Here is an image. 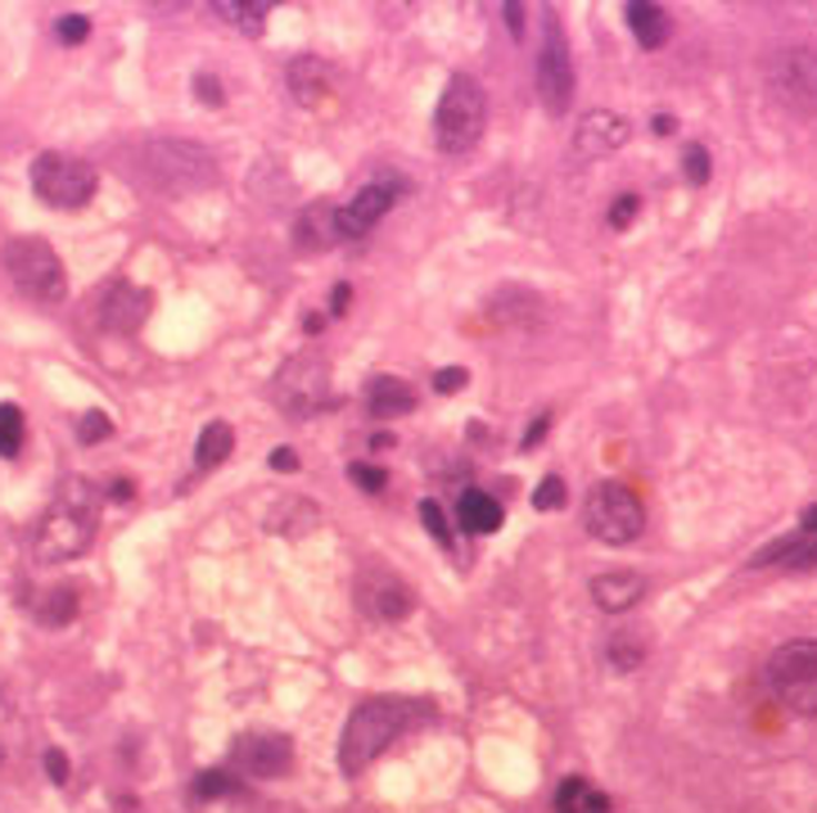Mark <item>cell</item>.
Here are the masks:
<instances>
[{"instance_id": "1", "label": "cell", "mask_w": 817, "mask_h": 813, "mask_svg": "<svg viewBox=\"0 0 817 813\" xmlns=\"http://www.w3.org/2000/svg\"><path fill=\"white\" fill-rule=\"evenodd\" d=\"M95 520H100V493L95 484L68 480L54 498V506L46 511V520L37 524V561H73L91 548L95 538Z\"/></svg>"}, {"instance_id": "2", "label": "cell", "mask_w": 817, "mask_h": 813, "mask_svg": "<svg viewBox=\"0 0 817 813\" xmlns=\"http://www.w3.org/2000/svg\"><path fill=\"white\" fill-rule=\"evenodd\" d=\"M406 719H412V705L406 701H393V696H375V701H362L344 727V736H339V769H344L349 777H357L384 745L406 727Z\"/></svg>"}, {"instance_id": "3", "label": "cell", "mask_w": 817, "mask_h": 813, "mask_svg": "<svg viewBox=\"0 0 817 813\" xmlns=\"http://www.w3.org/2000/svg\"><path fill=\"white\" fill-rule=\"evenodd\" d=\"M484 122H488V104H484V87L474 82L470 73H452L447 87H443V100H438V150L447 154H465L480 145L484 136Z\"/></svg>"}, {"instance_id": "4", "label": "cell", "mask_w": 817, "mask_h": 813, "mask_svg": "<svg viewBox=\"0 0 817 813\" xmlns=\"http://www.w3.org/2000/svg\"><path fill=\"white\" fill-rule=\"evenodd\" d=\"M6 271L32 303H59L68 294V277H63L59 253L37 235H19V240L6 244Z\"/></svg>"}, {"instance_id": "5", "label": "cell", "mask_w": 817, "mask_h": 813, "mask_svg": "<svg viewBox=\"0 0 817 813\" xmlns=\"http://www.w3.org/2000/svg\"><path fill=\"white\" fill-rule=\"evenodd\" d=\"M646 529V506L628 484H596L587 498V533L605 548H624V542L642 538Z\"/></svg>"}, {"instance_id": "6", "label": "cell", "mask_w": 817, "mask_h": 813, "mask_svg": "<svg viewBox=\"0 0 817 813\" xmlns=\"http://www.w3.org/2000/svg\"><path fill=\"white\" fill-rule=\"evenodd\" d=\"M768 683L786 710L817 719V642H786L773 651Z\"/></svg>"}, {"instance_id": "7", "label": "cell", "mask_w": 817, "mask_h": 813, "mask_svg": "<svg viewBox=\"0 0 817 813\" xmlns=\"http://www.w3.org/2000/svg\"><path fill=\"white\" fill-rule=\"evenodd\" d=\"M100 177L87 159H73V154H37L32 163V190L54 203V209H82V203L95 194Z\"/></svg>"}, {"instance_id": "8", "label": "cell", "mask_w": 817, "mask_h": 813, "mask_svg": "<svg viewBox=\"0 0 817 813\" xmlns=\"http://www.w3.org/2000/svg\"><path fill=\"white\" fill-rule=\"evenodd\" d=\"M145 163H150V177L172 194H185V190H199L213 181V154L190 141H159L145 150Z\"/></svg>"}, {"instance_id": "9", "label": "cell", "mask_w": 817, "mask_h": 813, "mask_svg": "<svg viewBox=\"0 0 817 813\" xmlns=\"http://www.w3.org/2000/svg\"><path fill=\"white\" fill-rule=\"evenodd\" d=\"M537 96L552 113H565L574 100V59H569L565 28L556 19L542 32V50H537Z\"/></svg>"}, {"instance_id": "10", "label": "cell", "mask_w": 817, "mask_h": 813, "mask_svg": "<svg viewBox=\"0 0 817 813\" xmlns=\"http://www.w3.org/2000/svg\"><path fill=\"white\" fill-rule=\"evenodd\" d=\"M773 82L790 109L817 113V50H786L773 68Z\"/></svg>"}, {"instance_id": "11", "label": "cell", "mask_w": 817, "mask_h": 813, "mask_svg": "<svg viewBox=\"0 0 817 813\" xmlns=\"http://www.w3.org/2000/svg\"><path fill=\"white\" fill-rule=\"evenodd\" d=\"M397 199V181H375V185H362L344 209H339V240H362Z\"/></svg>"}, {"instance_id": "12", "label": "cell", "mask_w": 817, "mask_h": 813, "mask_svg": "<svg viewBox=\"0 0 817 813\" xmlns=\"http://www.w3.org/2000/svg\"><path fill=\"white\" fill-rule=\"evenodd\" d=\"M276 398H281L285 412H294V416H312L316 406H325V367H321V362H312V358L294 362L290 371H281Z\"/></svg>"}, {"instance_id": "13", "label": "cell", "mask_w": 817, "mask_h": 813, "mask_svg": "<svg viewBox=\"0 0 817 813\" xmlns=\"http://www.w3.org/2000/svg\"><path fill=\"white\" fill-rule=\"evenodd\" d=\"M357 592H362V605L371 610L375 620H402L406 610H412V588H406L397 574H389V570H366Z\"/></svg>"}, {"instance_id": "14", "label": "cell", "mask_w": 817, "mask_h": 813, "mask_svg": "<svg viewBox=\"0 0 817 813\" xmlns=\"http://www.w3.org/2000/svg\"><path fill=\"white\" fill-rule=\"evenodd\" d=\"M624 141H628V122H624L619 113H609V109H596V113H587V118L578 122V131H574V154L601 159V154H615Z\"/></svg>"}, {"instance_id": "15", "label": "cell", "mask_w": 817, "mask_h": 813, "mask_svg": "<svg viewBox=\"0 0 817 813\" xmlns=\"http://www.w3.org/2000/svg\"><path fill=\"white\" fill-rule=\"evenodd\" d=\"M235 764L253 777H281L290 769V741L285 736H244Z\"/></svg>"}, {"instance_id": "16", "label": "cell", "mask_w": 817, "mask_h": 813, "mask_svg": "<svg viewBox=\"0 0 817 813\" xmlns=\"http://www.w3.org/2000/svg\"><path fill=\"white\" fill-rule=\"evenodd\" d=\"M145 312H150V294L145 290H135V285H113L109 294H104V325L109 330H135L145 321Z\"/></svg>"}, {"instance_id": "17", "label": "cell", "mask_w": 817, "mask_h": 813, "mask_svg": "<svg viewBox=\"0 0 817 813\" xmlns=\"http://www.w3.org/2000/svg\"><path fill=\"white\" fill-rule=\"evenodd\" d=\"M330 82H334V68H330L325 59H316V54H303V59H294V63H290V91H294V100H299V104H316V100H325Z\"/></svg>"}, {"instance_id": "18", "label": "cell", "mask_w": 817, "mask_h": 813, "mask_svg": "<svg viewBox=\"0 0 817 813\" xmlns=\"http://www.w3.org/2000/svg\"><path fill=\"white\" fill-rule=\"evenodd\" d=\"M646 592V579L633 570H615V574H596L592 579V596L601 610H628L637 605V596Z\"/></svg>"}, {"instance_id": "19", "label": "cell", "mask_w": 817, "mask_h": 813, "mask_svg": "<svg viewBox=\"0 0 817 813\" xmlns=\"http://www.w3.org/2000/svg\"><path fill=\"white\" fill-rule=\"evenodd\" d=\"M366 402H371L375 416H402V412H412V406H416V389L406 384L402 375H375L366 384Z\"/></svg>"}, {"instance_id": "20", "label": "cell", "mask_w": 817, "mask_h": 813, "mask_svg": "<svg viewBox=\"0 0 817 813\" xmlns=\"http://www.w3.org/2000/svg\"><path fill=\"white\" fill-rule=\"evenodd\" d=\"M456 520H461L470 533H497L502 520H506V511H502V502L488 498L484 489H470V493H461V502H456Z\"/></svg>"}, {"instance_id": "21", "label": "cell", "mask_w": 817, "mask_h": 813, "mask_svg": "<svg viewBox=\"0 0 817 813\" xmlns=\"http://www.w3.org/2000/svg\"><path fill=\"white\" fill-rule=\"evenodd\" d=\"M624 19H628V28H633L642 50H659L668 41V14L659 6H650V0H628Z\"/></svg>"}, {"instance_id": "22", "label": "cell", "mask_w": 817, "mask_h": 813, "mask_svg": "<svg viewBox=\"0 0 817 813\" xmlns=\"http://www.w3.org/2000/svg\"><path fill=\"white\" fill-rule=\"evenodd\" d=\"M552 813H609V795L596 791L587 777H565L552 800Z\"/></svg>"}, {"instance_id": "23", "label": "cell", "mask_w": 817, "mask_h": 813, "mask_svg": "<svg viewBox=\"0 0 817 813\" xmlns=\"http://www.w3.org/2000/svg\"><path fill=\"white\" fill-rule=\"evenodd\" d=\"M334 235H339V209H330V203H312L299 218V249H325Z\"/></svg>"}, {"instance_id": "24", "label": "cell", "mask_w": 817, "mask_h": 813, "mask_svg": "<svg viewBox=\"0 0 817 813\" xmlns=\"http://www.w3.org/2000/svg\"><path fill=\"white\" fill-rule=\"evenodd\" d=\"M235 448V434H231V425L226 421H213V425H203V434H199V448H194V461L209 470V465H218V461H226V452Z\"/></svg>"}, {"instance_id": "25", "label": "cell", "mask_w": 817, "mask_h": 813, "mask_svg": "<svg viewBox=\"0 0 817 813\" xmlns=\"http://www.w3.org/2000/svg\"><path fill=\"white\" fill-rule=\"evenodd\" d=\"M23 448V412L14 402H0V456H14Z\"/></svg>"}, {"instance_id": "26", "label": "cell", "mask_w": 817, "mask_h": 813, "mask_svg": "<svg viewBox=\"0 0 817 813\" xmlns=\"http://www.w3.org/2000/svg\"><path fill=\"white\" fill-rule=\"evenodd\" d=\"M213 10H218L226 23L244 28V32H262V23H266V6H240V0H231V6H226V0H218Z\"/></svg>"}, {"instance_id": "27", "label": "cell", "mask_w": 817, "mask_h": 813, "mask_svg": "<svg viewBox=\"0 0 817 813\" xmlns=\"http://www.w3.org/2000/svg\"><path fill=\"white\" fill-rule=\"evenodd\" d=\"M73 610H78L73 588H59V592H50V601L41 605V620H46V624H68V620H73Z\"/></svg>"}, {"instance_id": "28", "label": "cell", "mask_w": 817, "mask_h": 813, "mask_svg": "<svg viewBox=\"0 0 817 813\" xmlns=\"http://www.w3.org/2000/svg\"><path fill=\"white\" fill-rule=\"evenodd\" d=\"M642 655H646V642H642L637 633H633V638H628V633H619L615 642H609V660H615L619 669H637V664H642Z\"/></svg>"}, {"instance_id": "29", "label": "cell", "mask_w": 817, "mask_h": 813, "mask_svg": "<svg viewBox=\"0 0 817 813\" xmlns=\"http://www.w3.org/2000/svg\"><path fill=\"white\" fill-rule=\"evenodd\" d=\"M231 791H235V777H226V773H218V769L194 777V795H199V800H218V795H231Z\"/></svg>"}, {"instance_id": "30", "label": "cell", "mask_w": 817, "mask_h": 813, "mask_svg": "<svg viewBox=\"0 0 817 813\" xmlns=\"http://www.w3.org/2000/svg\"><path fill=\"white\" fill-rule=\"evenodd\" d=\"M421 520H425V529L434 533V542H443V548H452V529H447V515H443V506H438L434 498H425V502H421Z\"/></svg>"}, {"instance_id": "31", "label": "cell", "mask_w": 817, "mask_h": 813, "mask_svg": "<svg viewBox=\"0 0 817 813\" xmlns=\"http://www.w3.org/2000/svg\"><path fill=\"white\" fill-rule=\"evenodd\" d=\"M349 480H353L362 493H380V489L389 484V474H384L380 465H371V461H357V465H349Z\"/></svg>"}, {"instance_id": "32", "label": "cell", "mask_w": 817, "mask_h": 813, "mask_svg": "<svg viewBox=\"0 0 817 813\" xmlns=\"http://www.w3.org/2000/svg\"><path fill=\"white\" fill-rule=\"evenodd\" d=\"M533 506H537V511L565 506V480H561V474H547V480L537 484V493H533Z\"/></svg>"}, {"instance_id": "33", "label": "cell", "mask_w": 817, "mask_h": 813, "mask_svg": "<svg viewBox=\"0 0 817 813\" xmlns=\"http://www.w3.org/2000/svg\"><path fill=\"white\" fill-rule=\"evenodd\" d=\"M683 172H687V181L705 185V181H709V150H705V145H692V150L683 154Z\"/></svg>"}, {"instance_id": "34", "label": "cell", "mask_w": 817, "mask_h": 813, "mask_svg": "<svg viewBox=\"0 0 817 813\" xmlns=\"http://www.w3.org/2000/svg\"><path fill=\"white\" fill-rule=\"evenodd\" d=\"M54 32H59V41H63V46H78V41H87L91 19H82V14H63V19L54 23Z\"/></svg>"}, {"instance_id": "35", "label": "cell", "mask_w": 817, "mask_h": 813, "mask_svg": "<svg viewBox=\"0 0 817 813\" xmlns=\"http://www.w3.org/2000/svg\"><path fill=\"white\" fill-rule=\"evenodd\" d=\"M637 209H642V199H637V194H619V199H615V209H609V227L624 231V227L637 218Z\"/></svg>"}, {"instance_id": "36", "label": "cell", "mask_w": 817, "mask_h": 813, "mask_svg": "<svg viewBox=\"0 0 817 813\" xmlns=\"http://www.w3.org/2000/svg\"><path fill=\"white\" fill-rule=\"evenodd\" d=\"M78 439H82V443H100V439H109V421H104V412H91V416L78 425Z\"/></svg>"}, {"instance_id": "37", "label": "cell", "mask_w": 817, "mask_h": 813, "mask_svg": "<svg viewBox=\"0 0 817 813\" xmlns=\"http://www.w3.org/2000/svg\"><path fill=\"white\" fill-rule=\"evenodd\" d=\"M465 380H470V371H465V367H452V371H438V375H434V389H438V393H461Z\"/></svg>"}, {"instance_id": "38", "label": "cell", "mask_w": 817, "mask_h": 813, "mask_svg": "<svg viewBox=\"0 0 817 813\" xmlns=\"http://www.w3.org/2000/svg\"><path fill=\"white\" fill-rule=\"evenodd\" d=\"M46 773H50V782H68V760H63V751H46Z\"/></svg>"}, {"instance_id": "39", "label": "cell", "mask_w": 817, "mask_h": 813, "mask_svg": "<svg viewBox=\"0 0 817 813\" xmlns=\"http://www.w3.org/2000/svg\"><path fill=\"white\" fill-rule=\"evenodd\" d=\"M194 91H199V100H209V104H218V100H222V87H218V78H209V73L194 78Z\"/></svg>"}, {"instance_id": "40", "label": "cell", "mask_w": 817, "mask_h": 813, "mask_svg": "<svg viewBox=\"0 0 817 813\" xmlns=\"http://www.w3.org/2000/svg\"><path fill=\"white\" fill-rule=\"evenodd\" d=\"M547 425H552V416L542 412V416L528 425V434H524V448H537V443H542V434H547Z\"/></svg>"}, {"instance_id": "41", "label": "cell", "mask_w": 817, "mask_h": 813, "mask_svg": "<svg viewBox=\"0 0 817 813\" xmlns=\"http://www.w3.org/2000/svg\"><path fill=\"white\" fill-rule=\"evenodd\" d=\"M271 465H276L281 474H290V470H299V456H294V448H276V456H271Z\"/></svg>"}, {"instance_id": "42", "label": "cell", "mask_w": 817, "mask_h": 813, "mask_svg": "<svg viewBox=\"0 0 817 813\" xmlns=\"http://www.w3.org/2000/svg\"><path fill=\"white\" fill-rule=\"evenodd\" d=\"M349 299H353V290H349V285H334V294H330V308H334V312H344V308H349Z\"/></svg>"}, {"instance_id": "43", "label": "cell", "mask_w": 817, "mask_h": 813, "mask_svg": "<svg viewBox=\"0 0 817 813\" xmlns=\"http://www.w3.org/2000/svg\"><path fill=\"white\" fill-rule=\"evenodd\" d=\"M506 23L511 32H524V6H506Z\"/></svg>"}, {"instance_id": "44", "label": "cell", "mask_w": 817, "mask_h": 813, "mask_svg": "<svg viewBox=\"0 0 817 813\" xmlns=\"http://www.w3.org/2000/svg\"><path fill=\"white\" fill-rule=\"evenodd\" d=\"M655 131H659V136H668V131H677V118H668V113H659V118H655Z\"/></svg>"}, {"instance_id": "45", "label": "cell", "mask_w": 817, "mask_h": 813, "mask_svg": "<svg viewBox=\"0 0 817 813\" xmlns=\"http://www.w3.org/2000/svg\"><path fill=\"white\" fill-rule=\"evenodd\" d=\"M799 533H817V506L804 511V529H799Z\"/></svg>"}]
</instances>
